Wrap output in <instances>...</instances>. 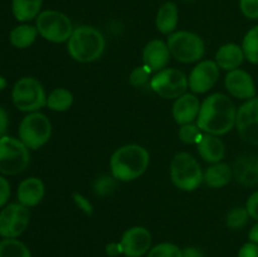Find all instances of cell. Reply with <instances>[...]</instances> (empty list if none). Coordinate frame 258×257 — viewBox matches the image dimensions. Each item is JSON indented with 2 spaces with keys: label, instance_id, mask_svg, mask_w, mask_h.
Instances as JSON below:
<instances>
[{
  "label": "cell",
  "instance_id": "1",
  "mask_svg": "<svg viewBox=\"0 0 258 257\" xmlns=\"http://www.w3.org/2000/svg\"><path fill=\"white\" fill-rule=\"evenodd\" d=\"M237 111L228 96L213 93L202 102L197 125L202 131L212 135H224L236 125Z\"/></svg>",
  "mask_w": 258,
  "mask_h": 257
},
{
  "label": "cell",
  "instance_id": "2",
  "mask_svg": "<svg viewBox=\"0 0 258 257\" xmlns=\"http://www.w3.org/2000/svg\"><path fill=\"white\" fill-rule=\"evenodd\" d=\"M150 163V155L144 146L128 144L112 154L110 168L112 176L121 181L135 180L143 175Z\"/></svg>",
  "mask_w": 258,
  "mask_h": 257
},
{
  "label": "cell",
  "instance_id": "3",
  "mask_svg": "<svg viewBox=\"0 0 258 257\" xmlns=\"http://www.w3.org/2000/svg\"><path fill=\"white\" fill-rule=\"evenodd\" d=\"M106 40L102 33L90 25H81L68 39V53L80 63L95 62L102 55Z\"/></svg>",
  "mask_w": 258,
  "mask_h": 257
},
{
  "label": "cell",
  "instance_id": "4",
  "mask_svg": "<svg viewBox=\"0 0 258 257\" xmlns=\"http://www.w3.org/2000/svg\"><path fill=\"white\" fill-rule=\"evenodd\" d=\"M201 165L191 154L181 151L170 163V178L174 185L181 190L190 191L198 188L203 181Z\"/></svg>",
  "mask_w": 258,
  "mask_h": 257
},
{
  "label": "cell",
  "instance_id": "5",
  "mask_svg": "<svg viewBox=\"0 0 258 257\" xmlns=\"http://www.w3.org/2000/svg\"><path fill=\"white\" fill-rule=\"evenodd\" d=\"M30 161L29 149L12 136L0 138V173L4 175H17L28 168Z\"/></svg>",
  "mask_w": 258,
  "mask_h": 257
},
{
  "label": "cell",
  "instance_id": "6",
  "mask_svg": "<svg viewBox=\"0 0 258 257\" xmlns=\"http://www.w3.org/2000/svg\"><path fill=\"white\" fill-rule=\"evenodd\" d=\"M15 107L23 112H35L47 105V95L42 83L33 77H23L12 90Z\"/></svg>",
  "mask_w": 258,
  "mask_h": 257
},
{
  "label": "cell",
  "instance_id": "7",
  "mask_svg": "<svg viewBox=\"0 0 258 257\" xmlns=\"http://www.w3.org/2000/svg\"><path fill=\"white\" fill-rule=\"evenodd\" d=\"M19 139L28 149L37 150L48 143L52 135L49 118L40 112H30L19 125Z\"/></svg>",
  "mask_w": 258,
  "mask_h": 257
},
{
  "label": "cell",
  "instance_id": "8",
  "mask_svg": "<svg viewBox=\"0 0 258 257\" xmlns=\"http://www.w3.org/2000/svg\"><path fill=\"white\" fill-rule=\"evenodd\" d=\"M166 44L170 50V54L176 60L183 63L197 62L203 57L206 52L203 39L196 33L186 32V30L171 33Z\"/></svg>",
  "mask_w": 258,
  "mask_h": 257
},
{
  "label": "cell",
  "instance_id": "9",
  "mask_svg": "<svg viewBox=\"0 0 258 257\" xmlns=\"http://www.w3.org/2000/svg\"><path fill=\"white\" fill-rule=\"evenodd\" d=\"M38 33L53 43H63L71 38L73 25L70 18L57 10H44L35 18Z\"/></svg>",
  "mask_w": 258,
  "mask_h": 257
},
{
  "label": "cell",
  "instance_id": "10",
  "mask_svg": "<svg viewBox=\"0 0 258 257\" xmlns=\"http://www.w3.org/2000/svg\"><path fill=\"white\" fill-rule=\"evenodd\" d=\"M150 87L156 95L166 100L178 98L183 96L189 87L188 77L180 70L164 68L151 78Z\"/></svg>",
  "mask_w": 258,
  "mask_h": 257
},
{
  "label": "cell",
  "instance_id": "11",
  "mask_svg": "<svg viewBox=\"0 0 258 257\" xmlns=\"http://www.w3.org/2000/svg\"><path fill=\"white\" fill-rule=\"evenodd\" d=\"M30 213L28 207L12 203L0 212V236L3 238H17L27 229Z\"/></svg>",
  "mask_w": 258,
  "mask_h": 257
},
{
  "label": "cell",
  "instance_id": "12",
  "mask_svg": "<svg viewBox=\"0 0 258 257\" xmlns=\"http://www.w3.org/2000/svg\"><path fill=\"white\" fill-rule=\"evenodd\" d=\"M236 126L246 143L258 146V97L251 98L238 108Z\"/></svg>",
  "mask_w": 258,
  "mask_h": 257
},
{
  "label": "cell",
  "instance_id": "13",
  "mask_svg": "<svg viewBox=\"0 0 258 257\" xmlns=\"http://www.w3.org/2000/svg\"><path fill=\"white\" fill-rule=\"evenodd\" d=\"M218 78V65L213 60H203L193 68L188 77V85L194 93H206L216 85Z\"/></svg>",
  "mask_w": 258,
  "mask_h": 257
},
{
  "label": "cell",
  "instance_id": "14",
  "mask_svg": "<svg viewBox=\"0 0 258 257\" xmlns=\"http://www.w3.org/2000/svg\"><path fill=\"white\" fill-rule=\"evenodd\" d=\"M120 243L126 257H141L150 249L151 234L145 227H131L122 234Z\"/></svg>",
  "mask_w": 258,
  "mask_h": 257
},
{
  "label": "cell",
  "instance_id": "15",
  "mask_svg": "<svg viewBox=\"0 0 258 257\" xmlns=\"http://www.w3.org/2000/svg\"><path fill=\"white\" fill-rule=\"evenodd\" d=\"M224 85L232 96L241 100H246V98L251 100L256 96V86H254L253 80L251 75L243 70L237 68V70L229 71L226 76Z\"/></svg>",
  "mask_w": 258,
  "mask_h": 257
},
{
  "label": "cell",
  "instance_id": "16",
  "mask_svg": "<svg viewBox=\"0 0 258 257\" xmlns=\"http://www.w3.org/2000/svg\"><path fill=\"white\" fill-rule=\"evenodd\" d=\"M170 58L168 44L160 39H154L145 45L143 50L144 66L153 71H161L166 67Z\"/></svg>",
  "mask_w": 258,
  "mask_h": 257
},
{
  "label": "cell",
  "instance_id": "17",
  "mask_svg": "<svg viewBox=\"0 0 258 257\" xmlns=\"http://www.w3.org/2000/svg\"><path fill=\"white\" fill-rule=\"evenodd\" d=\"M201 111V102L196 95L184 93L178 97L173 105V117L179 125L191 123L196 118H198Z\"/></svg>",
  "mask_w": 258,
  "mask_h": 257
},
{
  "label": "cell",
  "instance_id": "18",
  "mask_svg": "<svg viewBox=\"0 0 258 257\" xmlns=\"http://www.w3.org/2000/svg\"><path fill=\"white\" fill-rule=\"evenodd\" d=\"M45 188L44 183L39 178L30 176V178L24 179L18 186L17 196L19 199V203L25 207H34L42 202L44 197Z\"/></svg>",
  "mask_w": 258,
  "mask_h": 257
},
{
  "label": "cell",
  "instance_id": "19",
  "mask_svg": "<svg viewBox=\"0 0 258 257\" xmlns=\"http://www.w3.org/2000/svg\"><path fill=\"white\" fill-rule=\"evenodd\" d=\"M197 146H198V153L201 158L208 163H219L226 155L223 141L218 136L212 135V134H203Z\"/></svg>",
  "mask_w": 258,
  "mask_h": 257
},
{
  "label": "cell",
  "instance_id": "20",
  "mask_svg": "<svg viewBox=\"0 0 258 257\" xmlns=\"http://www.w3.org/2000/svg\"><path fill=\"white\" fill-rule=\"evenodd\" d=\"M244 59V53L242 47L234 43L224 44L217 50L216 63L219 68L224 71L237 70Z\"/></svg>",
  "mask_w": 258,
  "mask_h": 257
},
{
  "label": "cell",
  "instance_id": "21",
  "mask_svg": "<svg viewBox=\"0 0 258 257\" xmlns=\"http://www.w3.org/2000/svg\"><path fill=\"white\" fill-rule=\"evenodd\" d=\"M179 12L175 3L166 2L159 8L156 14V29L163 34H171L178 27Z\"/></svg>",
  "mask_w": 258,
  "mask_h": 257
},
{
  "label": "cell",
  "instance_id": "22",
  "mask_svg": "<svg viewBox=\"0 0 258 257\" xmlns=\"http://www.w3.org/2000/svg\"><path fill=\"white\" fill-rule=\"evenodd\" d=\"M232 169L228 164L219 163L213 164L206 170L203 175V180L211 188H222L231 181Z\"/></svg>",
  "mask_w": 258,
  "mask_h": 257
},
{
  "label": "cell",
  "instance_id": "23",
  "mask_svg": "<svg viewBox=\"0 0 258 257\" xmlns=\"http://www.w3.org/2000/svg\"><path fill=\"white\" fill-rule=\"evenodd\" d=\"M237 180L244 185L258 184V159L239 158L234 165Z\"/></svg>",
  "mask_w": 258,
  "mask_h": 257
},
{
  "label": "cell",
  "instance_id": "24",
  "mask_svg": "<svg viewBox=\"0 0 258 257\" xmlns=\"http://www.w3.org/2000/svg\"><path fill=\"white\" fill-rule=\"evenodd\" d=\"M43 0H13L12 10L15 19L29 22L39 15Z\"/></svg>",
  "mask_w": 258,
  "mask_h": 257
},
{
  "label": "cell",
  "instance_id": "25",
  "mask_svg": "<svg viewBox=\"0 0 258 257\" xmlns=\"http://www.w3.org/2000/svg\"><path fill=\"white\" fill-rule=\"evenodd\" d=\"M38 35V29L34 25L22 24L15 27L10 32L9 39L12 45H14L18 49H24L34 43L35 38Z\"/></svg>",
  "mask_w": 258,
  "mask_h": 257
},
{
  "label": "cell",
  "instance_id": "26",
  "mask_svg": "<svg viewBox=\"0 0 258 257\" xmlns=\"http://www.w3.org/2000/svg\"><path fill=\"white\" fill-rule=\"evenodd\" d=\"M72 92H70L67 88H55L49 93V96H47V105L45 106H48L52 111L63 112V111H67L72 106Z\"/></svg>",
  "mask_w": 258,
  "mask_h": 257
},
{
  "label": "cell",
  "instance_id": "27",
  "mask_svg": "<svg viewBox=\"0 0 258 257\" xmlns=\"http://www.w3.org/2000/svg\"><path fill=\"white\" fill-rule=\"evenodd\" d=\"M0 257H32L29 248L15 238H4L0 242Z\"/></svg>",
  "mask_w": 258,
  "mask_h": 257
},
{
  "label": "cell",
  "instance_id": "28",
  "mask_svg": "<svg viewBox=\"0 0 258 257\" xmlns=\"http://www.w3.org/2000/svg\"><path fill=\"white\" fill-rule=\"evenodd\" d=\"M242 49L244 58H247L251 63L258 65V25L248 30V33L244 35Z\"/></svg>",
  "mask_w": 258,
  "mask_h": 257
},
{
  "label": "cell",
  "instance_id": "29",
  "mask_svg": "<svg viewBox=\"0 0 258 257\" xmlns=\"http://www.w3.org/2000/svg\"><path fill=\"white\" fill-rule=\"evenodd\" d=\"M248 212H247V208H243V207H236V208L231 209L227 214L226 223L227 227L232 229H238L242 228V227L246 226V223L248 222Z\"/></svg>",
  "mask_w": 258,
  "mask_h": 257
},
{
  "label": "cell",
  "instance_id": "30",
  "mask_svg": "<svg viewBox=\"0 0 258 257\" xmlns=\"http://www.w3.org/2000/svg\"><path fill=\"white\" fill-rule=\"evenodd\" d=\"M148 257H183V249H180L174 243L164 242V243L153 247L149 252Z\"/></svg>",
  "mask_w": 258,
  "mask_h": 257
},
{
  "label": "cell",
  "instance_id": "31",
  "mask_svg": "<svg viewBox=\"0 0 258 257\" xmlns=\"http://www.w3.org/2000/svg\"><path fill=\"white\" fill-rule=\"evenodd\" d=\"M202 136H203V134H202L199 126L193 125V123L181 125L180 130H179V139L184 144H198L201 141Z\"/></svg>",
  "mask_w": 258,
  "mask_h": 257
},
{
  "label": "cell",
  "instance_id": "32",
  "mask_svg": "<svg viewBox=\"0 0 258 257\" xmlns=\"http://www.w3.org/2000/svg\"><path fill=\"white\" fill-rule=\"evenodd\" d=\"M116 179L113 176L103 175L98 178L93 184V193L98 197H105L112 193L116 188Z\"/></svg>",
  "mask_w": 258,
  "mask_h": 257
},
{
  "label": "cell",
  "instance_id": "33",
  "mask_svg": "<svg viewBox=\"0 0 258 257\" xmlns=\"http://www.w3.org/2000/svg\"><path fill=\"white\" fill-rule=\"evenodd\" d=\"M151 71L146 66H140V67L134 68L133 72L130 73V83L134 87H143L149 81Z\"/></svg>",
  "mask_w": 258,
  "mask_h": 257
},
{
  "label": "cell",
  "instance_id": "34",
  "mask_svg": "<svg viewBox=\"0 0 258 257\" xmlns=\"http://www.w3.org/2000/svg\"><path fill=\"white\" fill-rule=\"evenodd\" d=\"M242 14L248 19H258V0H239Z\"/></svg>",
  "mask_w": 258,
  "mask_h": 257
},
{
  "label": "cell",
  "instance_id": "35",
  "mask_svg": "<svg viewBox=\"0 0 258 257\" xmlns=\"http://www.w3.org/2000/svg\"><path fill=\"white\" fill-rule=\"evenodd\" d=\"M72 198H73V201H75L76 206H77L81 211L85 212L87 216H91V214H92L93 207H92V204L90 203V201L86 198V197H83L82 194H80V193H73Z\"/></svg>",
  "mask_w": 258,
  "mask_h": 257
},
{
  "label": "cell",
  "instance_id": "36",
  "mask_svg": "<svg viewBox=\"0 0 258 257\" xmlns=\"http://www.w3.org/2000/svg\"><path fill=\"white\" fill-rule=\"evenodd\" d=\"M10 197V184L4 176L0 175V208L7 204Z\"/></svg>",
  "mask_w": 258,
  "mask_h": 257
},
{
  "label": "cell",
  "instance_id": "37",
  "mask_svg": "<svg viewBox=\"0 0 258 257\" xmlns=\"http://www.w3.org/2000/svg\"><path fill=\"white\" fill-rule=\"evenodd\" d=\"M247 212H248L249 217L258 221V191H254L247 201Z\"/></svg>",
  "mask_w": 258,
  "mask_h": 257
},
{
  "label": "cell",
  "instance_id": "38",
  "mask_svg": "<svg viewBox=\"0 0 258 257\" xmlns=\"http://www.w3.org/2000/svg\"><path fill=\"white\" fill-rule=\"evenodd\" d=\"M238 257H258V244L253 242L243 244L239 249Z\"/></svg>",
  "mask_w": 258,
  "mask_h": 257
},
{
  "label": "cell",
  "instance_id": "39",
  "mask_svg": "<svg viewBox=\"0 0 258 257\" xmlns=\"http://www.w3.org/2000/svg\"><path fill=\"white\" fill-rule=\"evenodd\" d=\"M8 126H9V117H8L7 111L0 106V138L5 135Z\"/></svg>",
  "mask_w": 258,
  "mask_h": 257
},
{
  "label": "cell",
  "instance_id": "40",
  "mask_svg": "<svg viewBox=\"0 0 258 257\" xmlns=\"http://www.w3.org/2000/svg\"><path fill=\"white\" fill-rule=\"evenodd\" d=\"M106 253L111 257H115L117 256V254L122 253V247H121V243H115V242L108 243L107 246H106Z\"/></svg>",
  "mask_w": 258,
  "mask_h": 257
},
{
  "label": "cell",
  "instance_id": "41",
  "mask_svg": "<svg viewBox=\"0 0 258 257\" xmlns=\"http://www.w3.org/2000/svg\"><path fill=\"white\" fill-rule=\"evenodd\" d=\"M183 257H206L203 252L196 247H188V248L183 249Z\"/></svg>",
  "mask_w": 258,
  "mask_h": 257
},
{
  "label": "cell",
  "instance_id": "42",
  "mask_svg": "<svg viewBox=\"0 0 258 257\" xmlns=\"http://www.w3.org/2000/svg\"><path fill=\"white\" fill-rule=\"evenodd\" d=\"M248 237H249V239H251V242L258 244V223L254 224V226L252 227L251 231H249Z\"/></svg>",
  "mask_w": 258,
  "mask_h": 257
},
{
  "label": "cell",
  "instance_id": "43",
  "mask_svg": "<svg viewBox=\"0 0 258 257\" xmlns=\"http://www.w3.org/2000/svg\"><path fill=\"white\" fill-rule=\"evenodd\" d=\"M5 87H7V81H5L4 77L0 76V90H4Z\"/></svg>",
  "mask_w": 258,
  "mask_h": 257
},
{
  "label": "cell",
  "instance_id": "44",
  "mask_svg": "<svg viewBox=\"0 0 258 257\" xmlns=\"http://www.w3.org/2000/svg\"><path fill=\"white\" fill-rule=\"evenodd\" d=\"M184 2H191V0H184Z\"/></svg>",
  "mask_w": 258,
  "mask_h": 257
}]
</instances>
